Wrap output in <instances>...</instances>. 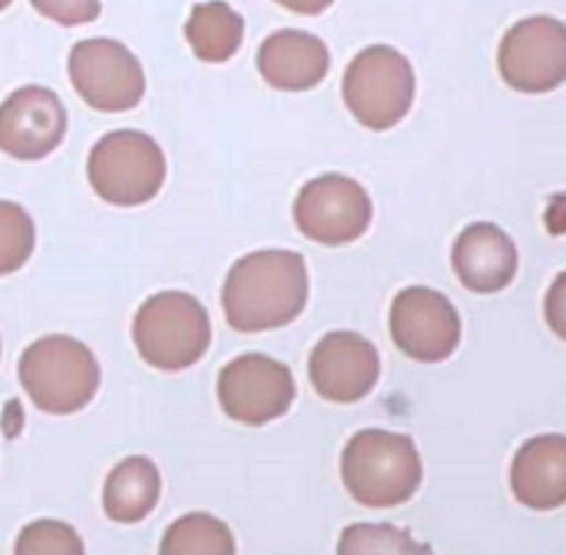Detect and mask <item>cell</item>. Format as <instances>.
I'll return each mask as SVG.
<instances>
[{
	"label": "cell",
	"instance_id": "1",
	"mask_svg": "<svg viewBox=\"0 0 566 555\" xmlns=\"http://www.w3.org/2000/svg\"><path fill=\"white\" fill-rule=\"evenodd\" d=\"M308 303V266L295 250H253L233 261L222 284V312L239 334L295 323Z\"/></svg>",
	"mask_w": 566,
	"mask_h": 555
},
{
	"label": "cell",
	"instance_id": "2",
	"mask_svg": "<svg viewBox=\"0 0 566 555\" xmlns=\"http://www.w3.org/2000/svg\"><path fill=\"white\" fill-rule=\"evenodd\" d=\"M347 494L367 509H395L422 486V455L408 433L364 428L342 450Z\"/></svg>",
	"mask_w": 566,
	"mask_h": 555
},
{
	"label": "cell",
	"instance_id": "3",
	"mask_svg": "<svg viewBox=\"0 0 566 555\" xmlns=\"http://www.w3.org/2000/svg\"><path fill=\"white\" fill-rule=\"evenodd\" d=\"M20 384L40 411L53 417L84 411L101 389V364L84 342L51 334L20 356Z\"/></svg>",
	"mask_w": 566,
	"mask_h": 555
},
{
	"label": "cell",
	"instance_id": "4",
	"mask_svg": "<svg viewBox=\"0 0 566 555\" xmlns=\"http://www.w3.org/2000/svg\"><path fill=\"white\" fill-rule=\"evenodd\" d=\"M130 334L142 362L161 373H181L209 353L211 320L198 297L159 292L142 303Z\"/></svg>",
	"mask_w": 566,
	"mask_h": 555
},
{
	"label": "cell",
	"instance_id": "5",
	"mask_svg": "<svg viewBox=\"0 0 566 555\" xmlns=\"http://www.w3.org/2000/svg\"><path fill=\"white\" fill-rule=\"evenodd\" d=\"M86 178L101 200L119 209L145 206L161 192L167 159L161 145L145 130H108L86 159Z\"/></svg>",
	"mask_w": 566,
	"mask_h": 555
},
{
	"label": "cell",
	"instance_id": "6",
	"mask_svg": "<svg viewBox=\"0 0 566 555\" xmlns=\"http://www.w3.org/2000/svg\"><path fill=\"white\" fill-rule=\"evenodd\" d=\"M417 95L413 67L397 48L369 45L353 56L342 78V97L369 130H389L408 117Z\"/></svg>",
	"mask_w": 566,
	"mask_h": 555
},
{
	"label": "cell",
	"instance_id": "7",
	"mask_svg": "<svg viewBox=\"0 0 566 555\" xmlns=\"http://www.w3.org/2000/svg\"><path fill=\"white\" fill-rule=\"evenodd\" d=\"M67 73L81 101L95 112H130L148 90L145 67L134 51L106 36L75 42L67 59Z\"/></svg>",
	"mask_w": 566,
	"mask_h": 555
},
{
	"label": "cell",
	"instance_id": "8",
	"mask_svg": "<svg viewBox=\"0 0 566 555\" xmlns=\"http://www.w3.org/2000/svg\"><path fill=\"white\" fill-rule=\"evenodd\" d=\"M297 384L292 369L264 353H244L222 367L217 397L222 411L239 426L261 428L281 420L295 402Z\"/></svg>",
	"mask_w": 566,
	"mask_h": 555
},
{
	"label": "cell",
	"instance_id": "9",
	"mask_svg": "<svg viewBox=\"0 0 566 555\" xmlns=\"http://www.w3.org/2000/svg\"><path fill=\"white\" fill-rule=\"evenodd\" d=\"M295 226L306 239L328 248H342L367 233L373 226V198L367 189L342 172L312 178L292 206Z\"/></svg>",
	"mask_w": 566,
	"mask_h": 555
},
{
	"label": "cell",
	"instance_id": "10",
	"mask_svg": "<svg viewBox=\"0 0 566 555\" xmlns=\"http://www.w3.org/2000/svg\"><path fill=\"white\" fill-rule=\"evenodd\" d=\"M500 78L522 95H544L566 81V23L536 14L511 25L497 48Z\"/></svg>",
	"mask_w": 566,
	"mask_h": 555
},
{
	"label": "cell",
	"instance_id": "11",
	"mask_svg": "<svg viewBox=\"0 0 566 555\" xmlns=\"http://www.w3.org/2000/svg\"><path fill=\"white\" fill-rule=\"evenodd\" d=\"M389 334L411 362L442 364L461 345V314L442 292L406 286L389 306Z\"/></svg>",
	"mask_w": 566,
	"mask_h": 555
},
{
	"label": "cell",
	"instance_id": "12",
	"mask_svg": "<svg viewBox=\"0 0 566 555\" xmlns=\"http://www.w3.org/2000/svg\"><path fill=\"white\" fill-rule=\"evenodd\" d=\"M67 136V108L48 86H20L0 103V150L18 161L48 159Z\"/></svg>",
	"mask_w": 566,
	"mask_h": 555
},
{
	"label": "cell",
	"instance_id": "13",
	"mask_svg": "<svg viewBox=\"0 0 566 555\" xmlns=\"http://www.w3.org/2000/svg\"><path fill=\"white\" fill-rule=\"evenodd\" d=\"M380 378V356L356 331H331L308 356V380L323 400L350 406L373 395Z\"/></svg>",
	"mask_w": 566,
	"mask_h": 555
},
{
	"label": "cell",
	"instance_id": "14",
	"mask_svg": "<svg viewBox=\"0 0 566 555\" xmlns=\"http://www.w3.org/2000/svg\"><path fill=\"white\" fill-rule=\"evenodd\" d=\"M450 261L461 286L475 295L503 292L520 270L514 239L494 222H470L455 237Z\"/></svg>",
	"mask_w": 566,
	"mask_h": 555
},
{
	"label": "cell",
	"instance_id": "15",
	"mask_svg": "<svg viewBox=\"0 0 566 555\" xmlns=\"http://www.w3.org/2000/svg\"><path fill=\"white\" fill-rule=\"evenodd\" d=\"M261 78L281 92H308L325 81L331 53L319 36L308 31L283 29L266 36L255 53Z\"/></svg>",
	"mask_w": 566,
	"mask_h": 555
},
{
	"label": "cell",
	"instance_id": "16",
	"mask_svg": "<svg viewBox=\"0 0 566 555\" xmlns=\"http://www.w3.org/2000/svg\"><path fill=\"white\" fill-rule=\"evenodd\" d=\"M511 492L533 511L566 505V437L542 433L527 439L511 461Z\"/></svg>",
	"mask_w": 566,
	"mask_h": 555
},
{
	"label": "cell",
	"instance_id": "17",
	"mask_svg": "<svg viewBox=\"0 0 566 555\" xmlns=\"http://www.w3.org/2000/svg\"><path fill=\"white\" fill-rule=\"evenodd\" d=\"M161 498V472L145 455H128L103 483V511L112 522L136 525L154 514Z\"/></svg>",
	"mask_w": 566,
	"mask_h": 555
},
{
	"label": "cell",
	"instance_id": "18",
	"mask_svg": "<svg viewBox=\"0 0 566 555\" xmlns=\"http://www.w3.org/2000/svg\"><path fill=\"white\" fill-rule=\"evenodd\" d=\"M189 48L206 64H222L237 56L244 40V20L226 0L198 3L184 25Z\"/></svg>",
	"mask_w": 566,
	"mask_h": 555
},
{
	"label": "cell",
	"instance_id": "19",
	"mask_svg": "<svg viewBox=\"0 0 566 555\" xmlns=\"http://www.w3.org/2000/svg\"><path fill=\"white\" fill-rule=\"evenodd\" d=\"M159 555H237V538L214 514L192 511L167 527Z\"/></svg>",
	"mask_w": 566,
	"mask_h": 555
},
{
	"label": "cell",
	"instance_id": "20",
	"mask_svg": "<svg viewBox=\"0 0 566 555\" xmlns=\"http://www.w3.org/2000/svg\"><path fill=\"white\" fill-rule=\"evenodd\" d=\"M336 555H437L431 544L417 542L389 522H358L342 531Z\"/></svg>",
	"mask_w": 566,
	"mask_h": 555
},
{
	"label": "cell",
	"instance_id": "21",
	"mask_svg": "<svg viewBox=\"0 0 566 555\" xmlns=\"http://www.w3.org/2000/svg\"><path fill=\"white\" fill-rule=\"evenodd\" d=\"M36 248V228L29 211L12 200H0V275L23 270Z\"/></svg>",
	"mask_w": 566,
	"mask_h": 555
},
{
	"label": "cell",
	"instance_id": "22",
	"mask_svg": "<svg viewBox=\"0 0 566 555\" xmlns=\"http://www.w3.org/2000/svg\"><path fill=\"white\" fill-rule=\"evenodd\" d=\"M14 555H86V547L78 531L67 522L36 520L20 531Z\"/></svg>",
	"mask_w": 566,
	"mask_h": 555
},
{
	"label": "cell",
	"instance_id": "23",
	"mask_svg": "<svg viewBox=\"0 0 566 555\" xmlns=\"http://www.w3.org/2000/svg\"><path fill=\"white\" fill-rule=\"evenodd\" d=\"M31 7L64 29L95 23L103 12L101 0H31Z\"/></svg>",
	"mask_w": 566,
	"mask_h": 555
},
{
	"label": "cell",
	"instance_id": "24",
	"mask_svg": "<svg viewBox=\"0 0 566 555\" xmlns=\"http://www.w3.org/2000/svg\"><path fill=\"white\" fill-rule=\"evenodd\" d=\"M544 323L560 342H566V270L555 275L544 295Z\"/></svg>",
	"mask_w": 566,
	"mask_h": 555
},
{
	"label": "cell",
	"instance_id": "25",
	"mask_svg": "<svg viewBox=\"0 0 566 555\" xmlns=\"http://www.w3.org/2000/svg\"><path fill=\"white\" fill-rule=\"evenodd\" d=\"M547 228L553 237H564L566 233V195H555L547 206Z\"/></svg>",
	"mask_w": 566,
	"mask_h": 555
},
{
	"label": "cell",
	"instance_id": "26",
	"mask_svg": "<svg viewBox=\"0 0 566 555\" xmlns=\"http://www.w3.org/2000/svg\"><path fill=\"white\" fill-rule=\"evenodd\" d=\"M277 7H283L286 12L306 14V18H317V14L328 12L334 0H275Z\"/></svg>",
	"mask_w": 566,
	"mask_h": 555
},
{
	"label": "cell",
	"instance_id": "27",
	"mask_svg": "<svg viewBox=\"0 0 566 555\" xmlns=\"http://www.w3.org/2000/svg\"><path fill=\"white\" fill-rule=\"evenodd\" d=\"M12 3H14V0H0V12H7V9L12 7Z\"/></svg>",
	"mask_w": 566,
	"mask_h": 555
}]
</instances>
